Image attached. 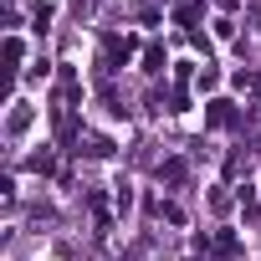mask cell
Here are the masks:
<instances>
[{
	"label": "cell",
	"mask_w": 261,
	"mask_h": 261,
	"mask_svg": "<svg viewBox=\"0 0 261 261\" xmlns=\"http://www.w3.org/2000/svg\"><path fill=\"white\" fill-rule=\"evenodd\" d=\"M159 179H169V185H179V179H185V164H179V159H169V164L159 169Z\"/></svg>",
	"instance_id": "1"
},
{
	"label": "cell",
	"mask_w": 261,
	"mask_h": 261,
	"mask_svg": "<svg viewBox=\"0 0 261 261\" xmlns=\"http://www.w3.org/2000/svg\"><path fill=\"white\" fill-rule=\"evenodd\" d=\"M210 123H215V128L230 123V102H210Z\"/></svg>",
	"instance_id": "2"
}]
</instances>
